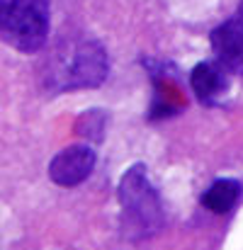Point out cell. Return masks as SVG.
<instances>
[{"label":"cell","mask_w":243,"mask_h":250,"mask_svg":"<svg viewBox=\"0 0 243 250\" xmlns=\"http://www.w3.org/2000/svg\"><path fill=\"white\" fill-rule=\"evenodd\" d=\"M95 167V151L90 146H68L49 163V177L61 187H76L90 177Z\"/></svg>","instance_id":"5b68a950"},{"label":"cell","mask_w":243,"mask_h":250,"mask_svg":"<svg viewBox=\"0 0 243 250\" xmlns=\"http://www.w3.org/2000/svg\"><path fill=\"white\" fill-rule=\"evenodd\" d=\"M190 87L202 104L214 107L221 102V97L229 90V71L221 68L217 61L197 63L190 73Z\"/></svg>","instance_id":"8992f818"},{"label":"cell","mask_w":243,"mask_h":250,"mask_svg":"<svg viewBox=\"0 0 243 250\" xmlns=\"http://www.w3.org/2000/svg\"><path fill=\"white\" fill-rule=\"evenodd\" d=\"M119 204H122V231L127 238L141 241L163 229L165 221L163 202L144 166H132L122 175Z\"/></svg>","instance_id":"6da1fadb"},{"label":"cell","mask_w":243,"mask_h":250,"mask_svg":"<svg viewBox=\"0 0 243 250\" xmlns=\"http://www.w3.org/2000/svg\"><path fill=\"white\" fill-rule=\"evenodd\" d=\"M241 194H243V187L239 180L221 177V180L212 182V185L204 189L202 204H204L209 211H214V214H226V211H231V209L239 204Z\"/></svg>","instance_id":"ba28073f"},{"label":"cell","mask_w":243,"mask_h":250,"mask_svg":"<svg viewBox=\"0 0 243 250\" xmlns=\"http://www.w3.org/2000/svg\"><path fill=\"white\" fill-rule=\"evenodd\" d=\"M149 71H151V78H154V104H151V117H165V114H175L180 109V92H177V83H175V76L168 73V66L165 63H154L149 61L146 63Z\"/></svg>","instance_id":"52a82bcc"},{"label":"cell","mask_w":243,"mask_h":250,"mask_svg":"<svg viewBox=\"0 0 243 250\" xmlns=\"http://www.w3.org/2000/svg\"><path fill=\"white\" fill-rule=\"evenodd\" d=\"M49 0H0V39L22 54L44 46L51 24Z\"/></svg>","instance_id":"7a4b0ae2"},{"label":"cell","mask_w":243,"mask_h":250,"mask_svg":"<svg viewBox=\"0 0 243 250\" xmlns=\"http://www.w3.org/2000/svg\"><path fill=\"white\" fill-rule=\"evenodd\" d=\"M107 71H110V63H107L105 49L97 42H81L61 61L59 71L54 73L51 85L59 90L95 87L107 78Z\"/></svg>","instance_id":"3957f363"},{"label":"cell","mask_w":243,"mask_h":250,"mask_svg":"<svg viewBox=\"0 0 243 250\" xmlns=\"http://www.w3.org/2000/svg\"><path fill=\"white\" fill-rule=\"evenodd\" d=\"M214 61L229 73H243V2L236 15L212 32Z\"/></svg>","instance_id":"277c9868"}]
</instances>
